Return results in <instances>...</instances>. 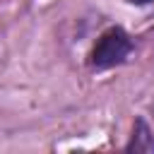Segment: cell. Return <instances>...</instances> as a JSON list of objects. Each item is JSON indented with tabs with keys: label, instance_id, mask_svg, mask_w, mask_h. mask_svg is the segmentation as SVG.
Returning a JSON list of instances; mask_svg holds the SVG:
<instances>
[{
	"label": "cell",
	"instance_id": "3957f363",
	"mask_svg": "<svg viewBox=\"0 0 154 154\" xmlns=\"http://www.w3.org/2000/svg\"><path fill=\"white\" fill-rule=\"evenodd\" d=\"M128 2H132V5H147V2H152V0H128Z\"/></svg>",
	"mask_w": 154,
	"mask_h": 154
},
{
	"label": "cell",
	"instance_id": "6da1fadb",
	"mask_svg": "<svg viewBox=\"0 0 154 154\" xmlns=\"http://www.w3.org/2000/svg\"><path fill=\"white\" fill-rule=\"evenodd\" d=\"M132 51V41L130 36L120 29V26H111L108 31H103L91 51V67L96 70H108L113 65H120L128 53Z\"/></svg>",
	"mask_w": 154,
	"mask_h": 154
},
{
	"label": "cell",
	"instance_id": "7a4b0ae2",
	"mask_svg": "<svg viewBox=\"0 0 154 154\" xmlns=\"http://www.w3.org/2000/svg\"><path fill=\"white\" fill-rule=\"evenodd\" d=\"M125 152H137V154H152L154 152V135L142 118L135 120V130H132V137H130Z\"/></svg>",
	"mask_w": 154,
	"mask_h": 154
}]
</instances>
